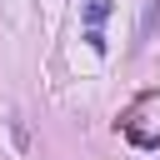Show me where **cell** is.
Wrapping results in <instances>:
<instances>
[{
	"mask_svg": "<svg viewBox=\"0 0 160 160\" xmlns=\"http://www.w3.org/2000/svg\"><path fill=\"white\" fill-rule=\"evenodd\" d=\"M155 30H160V0H145L140 5V25H135V40L145 45V40H155Z\"/></svg>",
	"mask_w": 160,
	"mask_h": 160,
	"instance_id": "obj_1",
	"label": "cell"
},
{
	"mask_svg": "<svg viewBox=\"0 0 160 160\" xmlns=\"http://www.w3.org/2000/svg\"><path fill=\"white\" fill-rule=\"evenodd\" d=\"M110 20V0H85V30H100Z\"/></svg>",
	"mask_w": 160,
	"mask_h": 160,
	"instance_id": "obj_2",
	"label": "cell"
},
{
	"mask_svg": "<svg viewBox=\"0 0 160 160\" xmlns=\"http://www.w3.org/2000/svg\"><path fill=\"white\" fill-rule=\"evenodd\" d=\"M85 45H90L95 55H105V35H100V30H85Z\"/></svg>",
	"mask_w": 160,
	"mask_h": 160,
	"instance_id": "obj_3",
	"label": "cell"
}]
</instances>
